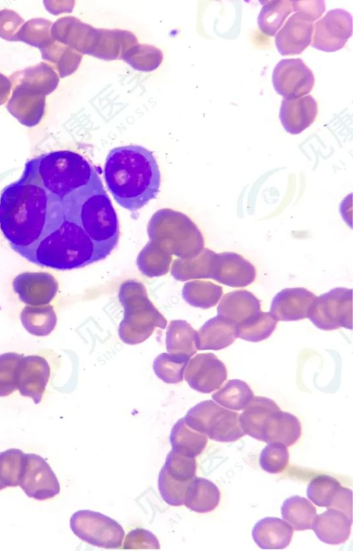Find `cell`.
Returning <instances> with one entry per match:
<instances>
[{
  "instance_id": "cell-9",
  "label": "cell",
  "mask_w": 353,
  "mask_h": 551,
  "mask_svg": "<svg viewBox=\"0 0 353 551\" xmlns=\"http://www.w3.org/2000/svg\"><path fill=\"white\" fill-rule=\"evenodd\" d=\"M307 318L318 328L333 330L352 328V290L335 288L316 297L310 305Z\"/></svg>"
},
{
  "instance_id": "cell-14",
  "label": "cell",
  "mask_w": 353,
  "mask_h": 551,
  "mask_svg": "<svg viewBox=\"0 0 353 551\" xmlns=\"http://www.w3.org/2000/svg\"><path fill=\"white\" fill-rule=\"evenodd\" d=\"M227 377L225 364L210 352L199 353L190 359L183 374L191 388L206 394L219 389Z\"/></svg>"
},
{
  "instance_id": "cell-19",
  "label": "cell",
  "mask_w": 353,
  "mask_h": 551,
  "mask_svg": "<svg viewBox=\"0 0 353 551\" xmlns=\"http://www.w3.org/2000/svg\"><path fill=\"white\" fill-rule=\"evenodd\" d=\"M13 289L19 299L28 305H47L55 297L58 283L46 272H25L13 281Z\"/></svg>"
},
{
  "instance_id": "cell-38",
  "label": "cell",
  "mask_w": 353,
  "mask_h": 551,
  "mask_svg": "<svg viewBox=\"0 0 353 551\" xmlns=\"http://www.w3.org/2000/svg\"><path fill=\"white\" fill-rule=\"evenodd\" d=\"M23 451L11 448L0 452V490L19 485L25 465Z\"/></svg>"
},
{
  "instance_id": "cell-11",
  "label": "cell",
  "mask_w": 353,
  "mask_h": 551,
  "mask_svg": "<svg viewBox=\"0 0 353 551\" xmlns=\"http://www.w3.org/2000/svg\"><path fill=\"white\" fill-rule=\"evenodd\" d=\"M276 92L285 99H296L309 94L314 85L312 70L300 58L281 60L272 72Z\"/></svg>"
},
{
  "instance_id": "cell-30",
  "label": "cell",
  "mask_w": 353,
  "mask_h": 551,
  "mask_svg": "<svg viewBox=\"0 0 353 551\" xmlns=\"http://www.w3.org/2000/svg\"><path fill=\"white\" fill-rule=\"evenodd\" d=\"M197 331L184 320L170 322L165 337L167 351L192 357L197 350Z\"/></svg>"
},
{
  "instance_id": "cell-24",
  "label": "cell",
  "mask_w": 353,
  "mask_h": 551,
  "mask_svg": "<svg viewBox=\"0 0 353 551\" xmlns=\"http://www.w3.org/2000/svg\"><path fill=\"white\" fill-rule=\"evenodd\" d=\"M301 435V425L296 417L281 409L272 414L263 428L261 441L294 445Z\"/></svg>"
},
{
  "instance_id": "cell-31",
  "label": "cell",
  "mask_w": 353,
  "mask_h": 551,
  "mask_svg": "<svg viewBox=\"0 0 353 551\" xmlns=\"http://www.w3.org/2000/svg\"><path fill=\"white\" fill-rule=\"evenodd\" d=\"M283 519L294 530L312 529L317 515L314 505L307 499L293 496L285 499L281 508Z\"/></svg>"
},
{
  "instance_id": "cell-29",
  "label": "cell",
  "mask_w": 353,
  "mask_h": 551,
  "mask_svg": "<svg viewBox=\"0 0 353 551\" xmlns=\"http://www.w3.org/2000/svg\"><path fill=\"white\" fill-rule=\"evenodd\" d=\"M170 441L172 450L182 455L196 457L205 449L208 438L204 434L189 428L181 418L173 425Z\"/></svg>"
},
{
  "instance_id": "cell-43",
  "label": "cell",
  "mask_w": 353,
  "mask_h": 551,
  "mask_svg": "<svg viewBox=\"0 0 353 551\" xmlns=\"http://www.w3.org/2000/svg\"><path fill=\"white\" fill-rule=\"evenodd\" d=\"M190 481L183 482L172 479L162 467L158 479V488L162 499L170 505H183Z\"/></svg>"
},
{
  "instance_id": "cell-45",
  "label": "cell",
  "mask_w": 353,
  "mask_h": 551,
  "mask_svg": "<svg viewBox=\"0 0 353 551\" xmlns=\"http://www.w3.org/2000/svg\"><path fill=\"white\" fill-rule=\"evenodd\" d=\"M25 21L12 10H0V37L8 41H17V34Z\"/></svg>"
},
{
  "instance_id": "cell-26",
  "label": "cell",
  "mask_w": 353,
  "mask_h": 551,
  "mask_svg": "<svg viewBox=\"0 0 353 551\" xmlns=\"http://www.w3.org/2000/svg\"><path fill=\"white\" fill-rule=\"evenodd\" d=\"M252 535L254 542L262 549H283L290 544L293 529L285 521L269 517L255 524Z\"/></svg>"
},
{
  "instance_id": "cell-32",
  "label": "cell",
  "mask_w": 353,
  "mask_h": 551,
  "mask_svg": "<svg viewBox=\"0 0 353 551\" xmlns=\"http://www.w3.org/2000/svg\"><path fill=\"white\" fill-rule=\"evenodd\" d=\"M20 319L25 329L30 334L37 337L50 334L55 328L57 322L54 308L48 304L26 306L20 314Z\"/></svg>"
},
{
  "instance_id": "cell-37",
  "label": "cell",
  "mask_w": 353,
  "mask_h": 551,
  "mask_svg": "<svg viewBox=\"0 0 353 551\" xmlns=\"http://www.w3.org/2000/svg\"><path fill=\"white\" fill-rule=\"evenodd\" d=\"M190 357L184 354L162 353L153 362L155 374L169 384L181 383L183 380L185 366Z\"/></svg>"
},
{
  "instance_id": "cell-25",
  "label": "cell",
  "mask_w": 353,
  "mask_h": 551,
  "mask_svg": "<svg viewBox=\"0 0 353 551\" xmlns=\"http://www.w3.org/2000/svg\"><path fill=\"white\" fill-rule=\"evenodd\" d=\"M197 350H219L231 345L237 338L236 325L216 316L207 321L197 331Z\"/></svg>"
},
{
  "instance_id": "cell-46",
  "label": "cell",
  "mask_w": 353,
  "mask_h": 551,
  "mask_svg": "<svg viewBox=\"0 0 353 551\" xmlns=\"http://www.w3.org/2000/svg\"><path fill=\"white\" fill-rule=\"evenodd\" d=\"M292 10L302 12L314 21L318 19L325 10V2L323 0L291 1Z\"/></svg>"
},
{
  "instance_id": "cell-23",
  "label": "cell",
  "mask_w": 353,
  "mask_h": 551,
  "mask_svg": "<svg viewBox=\"0 0 353 551\" xmlns=\"http://www.w3.org/2000/svg\"><path fill=\"white\" fill-rule=\"evenodd\" d=\"M260 311V301L251 292L236 290L222 297L217 308V315L236 326Z\"/></svg>"
},
{
  "instance_id": "cell-17",
  "label": "cell",
  "mask_w": 353,
  "mask_h": 551,
  "mask_svg": "<svg viewBox=\"0 0 353 551\" xmlns=\"http://www.w3.org/2000/svg\"><path fill=\"white\" fill-rule=\"evenodd\" d=\"M307 496L316 505L337 509L352 519V492L342 487L335 478L320 475L313 479L307 486Z\"/></svg>"
},
{
  "instance_id": "cell-39",
  "label": "cell",
  "mask_w": 353,
  "mask_h": 551,
  "mask_svg": "<svg viewBox=\"0 0 353 551\" xmlns=\"http://www.w3.org/2000/svg\"><path fill=\"white\" fill-rule=\"evenodd\" d=\"M51 23L50 21L41 18L29 20L19 30L17 41H23L41 50L53 41L50 34Z\"/></svg>"
},
{
  "instance_id": "cell-28",
  "label": "cell",
  "mask_w": 353,
  "mask_h": 551,
  "mask_svg": "<svg viewBox=\"0 0 353 551\" xmlns=\"http://www.w3.org/2000/svg\"><path fill=\"white\" fill-rule=\"evenodd\" d=\"M220 497V491L213 482L194 477L188 485L183 505L194 512L206 513L217 507Z\"/></svg>"
},
{
  "instance_id": "cell-33",
  "label": "cell",
  "mask_w": 353,
  "mask_h": 551,
  "mask_svg": "<svg viewBox=\"0 0 353 551\" xmlns=\"http://www.w3.org/2000/svg\"><path fill=\"white\" fill-rule=\"evenodd\" d=\"M253 397L250 387L239 379L229 380L212 395V399L220 405L236 411L243 410Z\"/></svg>"
},
{
  "instance_id": "cell-22",
  "label": "cell",
  "mask_w": 353,
  "mask_h": 551,
  "mask_svg": "<svg viewBox=\"0 0 353 551\" xmlns=\"http://www.w3.org/2000/svg\"><path fill=\"white\" fill-rule=\"evenodd\" d=\"M352 519L341 510L334 508L317 514L312 529L323 542L337 545L345 542L350 537Z\"/></svg>"
},
{
  "instance_id": "cell-41",
  "label": "cell",
  "mask_w": 353,
  "mask_h": 551,
  "mask_svg": "<svg viewBox=\"0 0 353 551\" xmlns=\"http://www.w3.org/2000/svg\"><path fill=\"white\" fill-rule=\"evenodd\" d=\"M23 355L16 352L0 354V397H6L17 390V371Z\"/></svg>"
},
{
  "instance_id": "cell-10",
  "label": "cell",
  "mask_w": 353,
  "mask_h": 551,
  "mask_svg": "<svg viewBox=\"0 0 353 551\" xmlns=\"http://www.w3.org/2000/svg\"><path fill=\"white\" fill-rule=\"evenodd\" d=\"M70 525L82 541L99 548H120L125 536L123 528L117 521L89 510L75 512L70 518Z\"/></svg>"
},
{
  "instance_id": "cell-35",
  "label": "cell",
  "mask_w": 353,
  "mask_h": 551,
  "mask_svg": "<svg viewBox=\"0 0 353 551\" xmlns=\"http://www.w3.org/2000/svg\"><path fill=\"white\" fill-rule=\"evenodd\" d=\"M259 14L257 23L261 31L268 36H274L292 12L290 1H267Z\"/></svg>"
},
{
  "instance_id": "cell-18",
  "label": "cell",
  "mask_w": 353,
  "mask_h": 551,
  "mask_svg": "<svg viewBox=\"0 0 353 551\" xmlns=\"http://www.w3.org/2000/svg\"><path fill=\"white\" fill-rule=\"evenodd\" d=\"M314 21L306 14L296 12L288 18L276 33L275 45L283 56L303 52L311 44Z\"/></svg>"
},
{
  "instance_id": "cell-5",
  "label": "cell",
  "mask_w": 353,
  "mask_h": 551,
  "mask_svg": "<svg viewBox=\"0 0 353 551\" xmlns=\"http://www.w3.org/2000/svg\"><path fill=\"white\" fill-rule=\"evenodd\" d=\"M96 172L81 154L58 150L29 160L21 178L40 186L61 201L88 183Z\"/></svg>"
},
{
  "instance_id": "cell-7",
  "label": "cell",
  "mask_w": 353,
  "mask_h": 551,
  "mask_svg": "<svg viewBox=\"0 0 353 551\" xmlns=\"http://www.w3.org/2000/svg\"><path fill=\"white\" fill-rule=\"evenodd\" d=\"M119 299L123 308V318L118 333L123 342L139 344L148 339L157 328H165V318L148 298L141 284L125 283L120 288Z\"/></svg>"
},
{
  "instance_id": "cell-1",
  "label": "cell",
  "mask_w": 353,
  "mask_h": 551,
  "mask_svg": "<svg viewBox=\"0 0 353 551\" xmlns=\"http://www.w3.org/2000/svg\"><path fill=\"white\" fill-rule=\"evenodd\" d=\"M65 219L61 201L20 177L0 195V230L21 255Z\"/></svg>"
},
{
  "instance_id": "cell-36",
  "label": "cell",
  "mask_w": 353,
  "mask_h": 551,
  "mask_svg": "<svg viewBox=\"0 0 353 551\" xmlns=\"http://www.w3.org/2000/svg\"><path fill=\"white\" fill-rule=\"evenodd\" d=\"M276 324L277 321L270 312L260 311L236 326V335L248 341H261L272 334Z\"/></svg>"
},
{
  "instance_id": "cell-15",
  "label": "cell",
  "mask_w": 353,
  "mask_h": 551,
  "mask_svg": "<svg viewBox=\"0 0 353 551\" xmlns=\"http://www.w3.org/2000/svg\"><path fill=\"white\" fill-rule=\"evenodd\" d=\"M254 265L241 254L223 252L215 254L211 278L232 288H244L256 279Z\"/></svg>"
},
{
  "instance_id": "cell-20",
  "label": "cell",
  "mask_w": 353,
  "mask_h": 551,
  "mask_svg": "<svg viewBox=\"0 0 353 551\" xmlns=\"http://www.w3.org/2000/svg\"><path fill=\"white\" fill-rule=\"evenodd\" d=\"M316 296L304 288H288L273 298L270 313L278 321H298L307 318L308 311Z\"/></svg>"
},
{
  "instance_id": "cell-4",
  "label": "cell",
  "mask_w": 353,
  "mask_h": 551,
  "mask_svg": "<svg viewBox=\"0 0 353 551\" xmlns=\"http://www.w3.org/2000/svg\"><path fill=\"white\" fill-rule=\"evenodd\" d=\"M21 256L38 266L60 270L99 261L94 243L86 232L65 219Z\"/></svg>"
},
{
  "instance_id": "cell-40",
  "label": "cell",
  "mask_w": 353,
  "mask_h": 551,
  "mask_svg": "<svg viewBox=\"0 0 353 551\" xmlns=\"http://www.w3.org/2000/svg\"><path fill=\"white\" fill-rule=\"evenodd\" d=\"M163 468L172 479L186 482L194 477L196 463L194 457L182 455L171 450L167 455Z\"/></svg>"
},
{
  "instance_id": "cell-16",
  "label": "cell",
  "mask_w": 353,
  "mask_h": 551,
  "mask_svg": "<svg viewBox=\"0 0 353 551\" xmlns=\"http://www.w3.org/2000/svg\"><path fill=\"white\" fill-rule=\"evenodd\" d=\"M50 375L48 361L38 355L23 356L17 371V390L21 395L41 402Z\"/></svg>"
},
{
  "instance_id": "cell-8",
  "label": "cell",
  "mask_w": 353,
  "mask_h": 551,
  "mask_svg": "<svg viewBox=\"0 0 353 551\" xmlns=\"http://www.w3.org/2000/svg\"><path fill=\"white\" fill-rule=\"evenodd\" d=\"M239 417V413L224 408L212 400H205L190 409L183 419L189 428L212 440L231 442L245 435Z\"/></svg>"
},
{
  "instance_id": "cell-47",
  "label": "cell",
  "mask_w": 353,
  "mask_h": 551,
  "mask_svg": "<svg viewBox=\"0 0 353 551\" xmlns=\"http://www.w3.org/2000/svg\"><path fill=\"white\" fill-rule=\"evenodd\" d=\"M11 93V82L9 78L0 73V106L9 99Z\"/></svg>"
},
{
  "instance_id": "cell-3",
  "label": "cell",
  "mask_w": 353,
  "mask_h": 551,
  "mask_svg": "<svg viewBox=\"0 0 353 551\" xmlns=\"http://www.w3.org/2000/svg\"><path fill=\"white\" fill-rule=\"evenodd\" d=\"M61 203L64 218L83 229L94 243L98 260L107 257L119 241V221L97 172Z\"/></svg>"
},
{
  "instance_id": "cell-12",
  "label": "cell",
  "mask_w": 353,
  "mask_h": 551,
  "mask_svg": "<svg viewBox=\"0 0 353 551\" xmlns=\"http://www.w3.org/2000/svg\"><path fill=\"white\" fill-rule=\"evenodd\" d=\"M311 46L321 51L334 52L343 48L352 34V17L345 10H329L315 24Z\"/></svg>"
},
{
  "instance_id": "cell-42",
  "label": "cell",
  "mask_w": 353,
  "mask_h": 551,
  "mask_svg": "<svg viewBox=\"0 0 353 551\" xmlns=\"http://www.w3.org/2000/svg\"><path fill=\"white\" fill-rule=\"evenodd\" d=\"M289 461V452L285 445L269 443L261 451L259 463L261 468L271 474L282 472Z\"/></svg>"
},
{
  "instance_id": "cell-27",
  "label": "cell",
  "mask_w": 353,
  "mask_h": 551,
  "mask_svg": "<svg viewBox=\"0 0 353 551\" xmlns=\"http://www.w3.org/2000/svg\"><path fill=\"white\" fill-rule=\"evenodd\" d=\"M279 409L272 399L264 397H253L239 417L243 433L260 441L267 419Z\"/></svg>"
},
{
  "instance_id": "cell-13",
  "label": "cell",
  "mask_w": 353,
  "mask_h": 551,
  "mask_svg": "<svg viewBox=\"0 0 353 551\" xmlns=\"http://www.w3.org/2000/svg\"><path fill=\"white\" fill-rule=\"evenodd\" d=\"M26 461L19 486L26 494L43 501L60 492L58 479L47 461L36 454H25Z\"/></svg>"
},
{
  "instance_id": "cell-34",
  "label": "cell",
  "mask_w": 353,
  "mask_h": 551,
  "mask_svg": "<svg viewBox=\"0 0 353 551\" xmlns=\"http://www.w3.org/2000/svg\"><path fill=\"white\" fill-rule=\"evenodd\" d=\"M223 290L219 285L210 281H193L186 283L183 289V298L190 305L208 309L216 305Z\"/></svg>"
},
{
  "instance_id": "cell-6",
  "label": "cell",
  "mask_w": 353,
  "mask_h": 551,
  "mask_svg": "<svg viewBox=\"0 0 353 551\" xmlns=\"http://www.w3.org/2000/svg\"><path fill=\"white\" fill-rule=\"evenodd\" d=\"M11 93L8 112L27 127L37 125L46 109V97L57 87L58 78L52 67L41 62L15 72L9 78Z\"/></svg>"
},
{
  "instance_id": "cell-2",
  "label": "cell",
  "mask_w": 353,
  "mask_h": 551,
  "mask_svg": "<svg viewBox=\"0 0 353 551\" xmlns=\"http://www.w3.org/2000/svg\"><path fill=\"white\" fill-rule=\"evenodd\" d=\"M106 186L116 202L134 212L154 199L161 173L152 153L137 145L115 148L108 153L103 169Z\"/></svg>"
},
{
  "instance_id": "cell-21",
  "label": "cell",
  "mask_w": 353,
  "mask_h": 551,
  "mask_svg": "<svg viewBox=\"0 0 353 551\" xmlns=\"http://www.w3.org/2000/svg\"><path fill=\"white\" fill-rule=\"evenodd\" d=\"M318 114V103L312 95L296 99H283L279 119L285 131L298 134L310 127Z\"/></svg>"
},
{
  "instance_id": "cell-44",
  "label": "cell",
  "mask_w": 353,
  "mask_h": 551,
  "mask_svg": "<svg viewBox=\"0 0 353 551\" xmlns=\"http://www.w3.org/2000/svg\"><path fill=\"white\" fill-rule=\"evenodd\" d=\"M123 549L153 548L159 549L157 537L145 529L137 528L130 532L125 539Z\"/></svg>"
}]
</instances>
